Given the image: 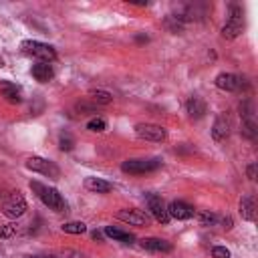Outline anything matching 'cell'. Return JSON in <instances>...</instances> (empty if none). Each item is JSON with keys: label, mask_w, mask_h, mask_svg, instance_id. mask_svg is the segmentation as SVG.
I'll return each instance as SVG.
<instances>
[{"label": "cell", "mask_w": 258, "mask_h": 258, "mask_svg": "<svg viewBox=\"0 0 258 258\" xmlns=\"http://www.w3.org/2000/svg\"><path fill=\"white\" fill-rule=\"evenodd\" d=\"M30 189L38 196V200H40L46 208H50V210H54V212H67V202H64V198L58 194V189H54V187H50V185H44V183H40V181H30Z\"/></svg>", "instance_id": "obj_1"}, {"label": "cell", "mask_w": 258, "mask_h": 258, "mask_svg": "<svg viewBox=\"0 0 258 258\" xmlns=\"http://www.w3.org/2000/svg\"><path fill=\"white\" fill-rule=\"evenodd\" d=\"M20 48H22L24 54H28L32 58H38L40 62H52L56 58V50L50 44H44V42H38V40H22Z\"/></svg>", "instance_id": "obj_2"}, {"label": "cell", "mask_w": 258, "mask_h": 258, "mask_svg": "<svg viewBox=\"0 0 258 258\" xmlns=\"http://www.w3.org/2000/svg\"><path fill=\"white\" fill-rule=\"evenodd\" d=\"M159 167H161V159H157V157H149V159H145V157H139V159H125V161L121 163V169H123L125 173H131V175L151 173V171H155V169H159Z\"/></svg>", "instance_id": "obj_3"}, {"label": "cell", "mask_w": 258, "mask_h": 258, "mask_svg": "<svg viewBox=\"0 0 258 258\" xmlns=\"http://www.w3.org/2000/svg\"><path fill=\"white\" fill-rule=\"evenodd\" d=\"M242 28H244V12H242V8L238 4H232L230 6L228 20H226V24L222 28V36L228 38V40H232V38L240 36Z\"/></svg>", "instance_id": "obj_4"}, {"label": "cell", "mask_w": 258, "mask_h": 258, "mask_svg": "<svg viewBox=\"0 0 258 258\" xmlns=\"http://www.w3.org/2000/svg\"><path fill=\"white\" fill-rule=\"evenodd\" d=\"M135 133H137L139 139L155 141V143H161V141L167 139V131L161 125H155V123H139V125H135Z\"/></svg>", "instance_id": "obj_5"}, {"label": "cell", "mask_w": 258, "mask_h": 258, "mask_svg": "<svg viewBox=\"0 0 258 258\" xmlns=\"http://www.w3.org/2000/svg\"><path fill=\"white\" fill-rule=\"evenodd\" d=\"M26 167L32 169V171H36V173H42V175H46V177H58V173H60V169L56 167L54 161L44 159V157H38V155L28 157V159H26Z\"/></svg>", "instance_id": "obj_6"}, {"label": "cell", "mask_w": 258, "mask_h": 258, "mask_svg": "<svg viewBox=\"0 0 258 258\" xmlns=\"http://www.w3.org/2000/svg\"><path fill=\"white\" fill-rule=\"evenodd\" d=\"M2 210H4V214H6L8 218H20V216L26 212V200H24L18 191H12V194L4 200Z\"/></svg>", "instance_id": "obj_7"}, {"label": "cell", "mask_w": 258, "mask_h": 258, "mask_svg": "<svg viewBox=\"0 0 258 258\" xmlns=\"http://www.w3.org/2000/svg\"><path fill=\"white\" fill-rule=\"evenodd\" d=\"M147 210H149V214L159 222V224H169V214H167V206L163 204V200L159 198V196H155V194H151V196H147Z\"/></svg>", "instance_id": "obj_8"}, {"label": "cell", "mask_w": 258, "mask_h": 258, "mask_svg": "<svg viewBox=\"0 0 258 258\" xmlns=\"http://www.w3.org/2000/svg\"><path fill=\"white\" fill-rule=\"evenodd\" d=\"M117 218H119L121 222L131 224V226H147V224H149V214L143 212V210H137V208L119 210V212H117Z\"/></svg>", "instance_id": "obj_9"}, {"label": "cell", "mask_w": 258, "mask_h": 258, "mask_svg": "<svg viewBox=\"0 0 258 258\" xmlns=\"http://www.w3.org/2000/svg\"><path fill=\"white\" fill-rule=\"evenodd\" d=\"M230 133H232V121L226 113H220L212 125V137L216 141H226L230 137Z\"/></svg>", "instance_id": "obj_10"}, {"label": "cell", "mask_w": 258, "mask_h": 258, "mask_svg": "<svg viewBox=\"0 0 258 258\" xmlns=\"http://www.w3.org/2000/svg\"><path fill=\"white\" fill-rule=\"evenodd\" d=\"M167 214H169V218H175V220H189V218H194L196 210H194V206H189L181 200H173L167 206Z\"/></svg>", "instance_id": "obj_11"}, {"label": "cell", "mask_w": 258, "mask_h": 258, "mask_svg": "<svg viewBox=\"0 0 258 258\" xmlns=\"http://www.w3.org/2000/svg\"><path fill=\"white\" fill-rule=\"evenodd\" d=\"M216 87L222 89V91L232 93V91H238L242 87V79L238 75H234V73H220L216 77Z\"/></svg>", "instance_id": "obj_12"}, {"label": "cell", "mask_w": 258, "mask_h": 258, "mask_svg": "<svg viewBox=\"0 0 258 258\" xmlns=\"http://www.w3.org/2000/svg\"><path fill=\"white\" fill-rule=\"evenodd\" d=\"M0 95L8 101V103H20L22 101V91L16 83L10 81H0Z\"/></svg>", "instance_id": "obj_13"}, {"label": "cell", "mask_w": 258, "mask_h": 258, "mask_svg": "<svg viewBox=\"0 0 258 258\" xmlns=\"http://www.w3.org/2000/svg\"><path fill=\"white\" fill-rule=\"evenodd\" d=\"M185 109H187L189 119H202V117L208 113V105H206V101L200 99V97H189L187 103H185Z\"/></svg>", "instance_id": "obj_14"}, {"label": "cell", "mask_w": 258, "mask_h": 258, "mask_svg": "<svg viewBox=\"0 0 258 258\" xmlns=\"http://www.w3.org/2000/svg\"><path fill=\"white\" fill-rule=\"evenodd\" d=\"M141 246L145 250H149V252H171L173 250L171 242L161 240V238H143L141 240Z\"/></svg>", "instance_id": "obj_15"}, {"label": "cell", "mask_w": 258, "mask_h": 258, "mask_svg": "<svg viewBox=\"0 0 258 258\" xmlns=\"http://www.w3.org/2000/svg\"><path fill=\"white\" fill-rule=\"evenodd\" d=\"M30 73H32V77L38 83H48L54 77V71H52V67L48 62H36V64H32Z\"/></svg>", "instance_id": "obj_16"}, {"label": "cell", "mask_w": 258, "mask_h": 258, "mask_svg": "<svg viewBox=\"0 0 258 258\" xmlns=\"http://www.w3.org/2000/svg\"><path fill=\"white\" fill-rule=\"evenodd\" d=\"M254 212H256V202H254V196L248 194V196H244L240 200V214H242L244 220L252 222L254 220Z\"/></svg>", "instance_id": "obj_17"}, {"label": "cell", "mask_w": 258, "mask_h": 258, "mask_svg": "<svg viewBox=\"0 0 258 258\" xmlns=\"http://www.w3.org/2000/svg\"><path fill=\"white\" fill-rule=\"evenodd\" d=\"M105 234H107L109 238H113L115 242H121V244H133V242H135V236L129 234V232H125V230H121V228L107 226V228H105Z\"/></svg>", "instance_id": "obj_18"}, {"label": "cell", "mask_w": 258, "mask_h": 258, "mask_svg": "<svg viewBox=\"0 0 258 258\" xmlns=\"http://www.w3.org/2000/svg\"><path fill=\"white\" fill-rule=\"evenodd\" d=\"M85 187L89 191H95V194H107V191H111L113 185L109 181H105V179H99V177H87L85 179Z\"/></svg>", "instance_id": "obj_19"}, {"label": "cell", "mask_w": 258, "mask_h": 258, "mask_svg": "<svg viewBox=\"0 0 258 258\" xmlns=\"http://www.w3.org/2000/svg\"><path fill=\"white\" fill-rule=\"evenodd\" d=\"M89 99L93 103H97V105H109V103H113V95L109 91H103V89H93L89 93Z\"/></svg>", "instance_id": "obj_20"}, {"label": "cell", "mask_w": 258, "mask_h": 258, "mask_svg": "<svg viewBox=\"0 0 258 258\" xmlns=\"http://www.w3.org/2000/svg\"><path fill=\"white\" fill-rule=\"evenodd\" d=\"M62 232L64 234H85L87 226L83 222H67V224H62Z\"/></svg>", "instance_id": "obj_21"}, {"label": "cell", "mask_w": 258, "mask_h": 258, "mask_svg": "<svg viewBox=\"0 0 258 258\" xmlns=\"http://www.w3.org/2000/svg\"><path fill=\"white\" fill-rule=\"evenodd\" d=\"M58 147H60V151H71L73 147H75V139H73V135L71 133H60L58 135Z\"/></svg>", "instance_id": "obj_22"}, {"label": "cell", "mask_w": 258, "mask_h": 258, "mask_svg": "<svg viewBox=\"0 0 258 258\" xmlns=\"http://www.w3.org/2000/svg\"><path fill=\"white\" fill-rule=\"evenodd\" d=\"M242 133L248 139L256 137V123H254V119H242Z\"/></svg>", "instance_id": "obj_23"}, {"label": "cell", "mask_w": 258, "mask_h": 258, "mask_svg": "<svg viewBox=\"0 0 258 258\" xmlns=\"http://www.w3.org/2000/svg\"><path fill=\"white\" fill-rule=\"evenodd\" d=\"M198 220H200L202 226H216V224L220 222V218H218L216 214H210V212H202V214H198Z\"/></svg>", "instance_id": "obj_24"}, {"label": "cell", "mask_w": 258, "mask_h": 258, "mask_svg": "<svg viewBox=\"0 0 258 258\" xmlns=\"http://www.w3.org/2000/svg\"><path fill=\"white\" fill-rule=\"evenodd\" d=\"M87 129H89V131H97V133H101V131L107 129V121L101 119V117H95V119H91V121L87 123Z\"/></svg>", "instance_id": "obj_25"}, {"label": "cell", "mask_w": 258, "mask_h": 258, "mask_svg": "<svg viewBox=\"0 0 258 258\" xmlns=\"http://www.w3.org/2000/svg\"><path fill=\"white\" fill-rule=\"evenodd\" d=\"M16 232V224H4L0 226V238H10Z\"/></svg>", "instance_id": "obj_26"}, {"label": "cell", "mask_w": 258, "mask_h": 258, "mask_svg": "<svg viewBox=\"0 0 258 258\" xmlns=\"http://www.w3.org/2000/svg\"><path fill=\"white\" fill-rule=\"evenodd\" d=\"M212 256L214 258H230V250L226 246H214L212 248Z\"/></svg>", "instance_id": "obj_27"}, {"label": "cell", "mask_w": 258, "mask_h": 258, "mask_svg": "<svg viewBox=\"0 0 258 258\" xmlns=\"http://www.w3.org/2000/svg\"><path fill=\"white\" fill-rule=\"evenodd\" d=\"M77 111H81V113H85V111H89V113H93L95 111V105H89V103H77Z\"/></svg>", "instance_id": "obj_28"}, {"label": "cell", "mask_w": 258, "mask_h": 258, "mask_svg": "<svg viewBox=\"0 0 258 258\" xmlns=\"http://www.w3.org/2000/svg\"><path fill=\"white\" fill-rule=\"evenodd\" d=\"M246 173H248V179H252V181L256 179V163H254V161L246 167Z\"/></svg>", "instance_id": "obj_29"}, {"label": "cell", "mask_w": 258, "mask_h": 258, "mask_svg": "<svg viewBox=\"0 0 258 258\" xmlns=\"http://www.w3.org/2000/svg\"><path fill=\"white\" fill-rule=\"evenodd\" d=\"M222 224H224V228H226V230H230V228H232V218H230V216L222 218Z\"/></svg>", "instance_id": "obj_30"}, {"label": "cell", "mask_w": 258, "mask_h": 258, "mask_svg": "<svg viewBox=\"0 0 258 258\" xmlns=\"http://www.w3.org/2000/svg\"><path fill=\"white\" fill-rule=\"evenodd\" d=\"M93 238H95V240H101L103 236H101V232H93Z\"/></svg>", "instance_id": "obj_31"}, {"label": "cell", "mask_w": 258, "mask_h": 258, "mask_svg": "<svg viewBox=\"0 0 258 258\" xmlns=\"http://www.w3.org/2000/svg\"><path fill=\"white\" fill-rule=\"evenodd\" d=\"M137 42H147V36H137Z\"/></svg>", "instance_id": "obj_32"}, {"label": "cell", "mask_w": 258, "mask_h": 258, "mask_svg": "<svg viewBox=\"0 0 258 258\" xmlns=\"http://www.w3.org/2000/svg\"><path fill=\"white\" fill-rule=\"evenodd\" d=\"M2 67H4V58L0 56V69H2Z\"/></svg>", "instance_id": "obj_33"}, {"label": "cell", "mask_w": 258, "mask_h": 258, "mask_svg": "<svg viewBox=\"0 0 258 258\" xmlns=\"http://www.w3.org/2000/svg\"><path fill=\"white\" fill-rule=\"evenodd\" d=\"M24 258H44V256H24Z\"/></svg>", "instance_id": "obj_34"}]
</instances>
